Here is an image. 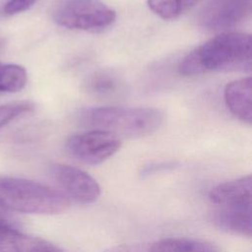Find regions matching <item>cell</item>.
Segmentation results:
<instances>
[{"label":"cell","mask_w":252,"mask_h":252,"mask_svg":"<svg viewBox=\"0 0 252 252\" xmlns=\"http://www.w3.org/2000/svg\"><path fill=\"white\" fill-rule=\"evenodd\" d=\"M52 19L67 29L99 32L114 23L116 13L100 0H59Z\"/></svg>","instance_id":"obj_4"},{"label":"cell","mask_w":252,"mask_h":252,"mask_svg":"<svg viewBox=\"0 0 252 252\" xmlns=\"http://www.w3.org/2000/svg\"><path fill=\"white\" fill-rule=\"evenodd\" d=\"M118 87L117 80L109 74H97L89 82V90L97 94H110Z\"/></svg>","instance_id":"obj_15"},{"label":"cell","mask_w":252,"mask_h":252,"mask_svg":"<svg viewBox=\"0 0 252 252\" xmlns=\"http://www.w3.org/2000/svg\"><path fill=\"white\" fill-rule=\"evenodd\" d=\"M202 0H147L149 8L163 20H173Z\"/></svg>","instance_id":"obj_12"},{"label":"cell","mask_w":252,"mask_h":252,"mask_svg":"<svg viewBox=\"0 0 252 252\" xmlns=\"http://www.w3.org/2000/svg\"><path fill=\"white\" fill-rule=\"evenodd\" d=\"M27 81L28 74L23 66L0 62V93H17L25 88Z\"/></svg>","instance_id":"obj_13"},{"label":"cell","mask_w":252,"mask_h":252,"mask_svg":"<svg viewBox=\"0 0 252 252\" xmlns=\"http://www.w3.org/2000/svg\"><path fill=\"white\" fill-rule=\"evenodd\" d=\"M214 223L220 228L241 236H251V209L219 208L212 216Z\"/></svg>","instance_id":"obj_11"},{"label":"cell","mask_w":252,"mask_h":252,"mask_svg":"<svg viewBox=\"0 0 252 252\" xmlns=\"http://www.w3.org/2000/svg\"><path fill=\"white\" fill-rule=\"evenodd\" d=\"M0 205L12 212L55 215L68 210L70 201L62 192L39 182L0 176Z\"/></svg>","instance_id":"obj_3"},{"label":"cell","mask_w":252,"mask_h":252,"mask_svg":"<svg viewBox=\"0 0 252 252\" xmlns=\"http://www.w3.org/2000/svg\"><path fill=\"white\" fill-rule=\"evenodd\" d=\"M251 175L218 184L209 192L210 201L219 208L251 209Z\"/></svg>","instance_id":"obj_9"},{"label":"cell","mask_w":252,"mask_h":252,"mask_svg":"<svg viewBox=\"0 0 252 252\" xmlns=\"http://www.w3.org/2000/svg\"><path fill=\"white\" fill-rule=\"evenodd\" d=\"M251 70V35L245 32H221L189 52L178 71L183 76L208 72Z\"/></svg>","instance_id":"obj_1"},{"label":"cell","mask_w":252,"mask_h":252,"mask_svg":"<svg viewBox=\"0 0 252 252\" xmlns=\"http://www.w3.org/2000/svg\"><path fill=\"white\" fill-rule=\"evenodd\" d=\"M34 104L31 101L23 100L0 105V128L17 118L18 116L32 112Z\"/></svg>","instance_id":"obj_14"},{"label":"cell","mask_w":252,"mask_h":252,"mask_svg":"<svg viewBox=\"0 0 252 252\" xmlns=\"http://www.w3.org/2000/svg\"><path fill=\"white\" fill-rule=\"evenodd\" d=\"M215 252H219V250H216V251H215Z\"/></svg>","instance_id":"obj_18"},{"label":"cell","mask_w":252,"mask_h":252,"mask_svg":"<svg viewBox=\"0 0 252 252\" xmlns=\"http://www.w3.org/2000/svg\"><path fill=\"white\" fill-rule=\"evenodd\" d=\"M251 7L252 0H210L199 14V23L206 30L222 31L247 18Z\"/></svg>","instance_id":"obj_7"},{"label":"cell","mask_w":252,"mask_h":252,"mask_svg":"<svg viewBox=\"0 0 252 252\" xmlns=\"http://www.w3.org/2000/svg\"><path fill=\"white\" fill-rule=\"evenodd\" d=\"M36 0H9L4 8L3 11L6 15H15L27 11L30 9Z\"/></svg>","instance_id":"obj_17"},{"label":"cell","mask_w":252,"mask_h":252,"mask_svg":"<svg viewBox=\"0 0 252 252\" xmlns=\"http://www.w3.org/2000/svg\"><path fill=\"white\" fill-rule=\"evenodd\" d=\"M224 101L230 112L243 122L251 123L252 80L241 78L228 83L224 89Z\"/></svg>","instance_id":"obj_10"},{"label":"cell","mask_w":252,"mask_h":252,"mask_svg":"<svg viewBox=\"0 0 252 252\" xmlns=\"http://www.w3.org/2000/svg\"><path fill=\"white\" fill-rule=\"evenodd\" d=\"M79 123L92 130H103L118 137H143L157 131L164 113L156 107L97 106L80 110Z\"/></svg>","instance_id":"obj_2"},{"label":"cell","mask_w":252,"mask_h":252,"mask_svg":"<svg viewBox=\"0 0 252 252\" xmlns=\"http://www.w3.org/2000/svg\"><path fill=\"white\" fill-rule=\"evenodd\" d=\"M118 136L103 130H90L72 135L66 141L67 153L77 160L98 164L112 157L120 148Z\"/></svg>","instance_id":"obj_5"},{"label":"cell","mask_w":252,"mask_h":252,"mask_svg":"<svg viewBox=\"0 0 252 252\" xmlns=\"http://www.w3.org/2000/svg\"><path fill=\"white\" fill-rule=\"evenodd\" d=\"M20 221L12 211L0 205V229L19 230Z\"/></svg>","instance_id":"obj_16"},{"label":"cell","mask_w":252,"mask_h":252,"mask_svg":"<svg viewBox=\"0 0 252 252\" xmlns=\"http://www.w3.org/2000/svg\"><path fill=\"white\" fill-rule=\"evenodd\" d=\"M51 174L63 194L82 204L94 202L100 195V187L96 180L86 171L67 164H54Z\"/></svg>","instance_id":"obj_6"},{"label":"cell","mask_w":252,"mask_h":252,"mask_svg":"<svg viewBox=\"0 0 252 252\" xmlns=\"http://www.w3.org/2000/svg\"><path fill=\"white\" fill-rule=\"evenodd\" d=\"M212 243L187 237H167L158 240L120 244L102 252H215Z\"/></svg>","instance_id":"obj_8"}]
</instances>
